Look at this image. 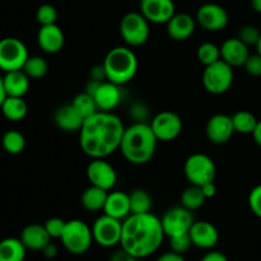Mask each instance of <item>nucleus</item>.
<instances>
[{"label": "nucleus", "mask_w": 261, "mask_h": 261, "mask_svg": "<svg viewBox=\"0 0 261 261\" xmlns=\"http://www.w3.org/2000/svg\"><path fill=\"white\" fill-rule=\"evenodd\" d=\"M129 199L132 214L150 213V211H152V196L144 189H134L132 193H129Z\"/></svg>", "instance_id": "29"}, {"label": "nucleus", "mask_w": 261, "mask_h": 261, "mask_svg": "<svg viewBox=\"0 0 261 261\" xmlns=\"http://www.w3.org/2000/svg\"><path fill=\"white\" fill-rule=\"evenodd\" d=\"M140 13L154 24L167 23L175 15L173 0H140Z\"/></svg>", "instance_id": "15"}, {"label": "nucleus", "mask_w": 261, "mask_h": 261, "mask_svg": "<svg viewBox=\"0 0 261 261\" xmlns=\"http://www.w3.org/2000/svg\"><path fill=\"white\" fill-rule=\"evenodd\" d=\"M256 53L260 54V55H261V37H260L259 42H257V45H256Z\"/></svg>", "instance_id": "50"}, {"label": "nucleus", "mask_w": 261, "mask_h": 261, "mask_svg": "<svg viewBox=\"0 0 261 261\" xmlns=\"http://www.w3.org/2000/svg\"><path fill=\"white\" fill-rule=\"evenodd\" d=\"M19 239L25 249L32 250V251H42L53 240L46 231L45 226L37 223L25 226L20 232Z\"/></svg>", "instance_id": "22"}, {"label": "nucleus", "mask_w": 261, "mask_h": 261, "mask_svg": "<svg viewBox=\"0 0 261 261\" xmlns=\"http://www.w3.org/2000/svg\"><path fill=\"white\" fill-rule=\"evenodd\" d=\"M161 222H162L166 237H172L177 236V234L189 233L195 221H194L193 212L180 205L168 209L161 218Z\"/></svg>", "instance_id": "12"}, {"label": "nucleus", "mask_w": 261, "mask_h": 261, "mask_svg": "<svg viewBox=\"0 0 261 261\" xmlns=\"http://www.w3.org/2000/svg\"><path fill=\"white\" fill-rule=\"evenodd\" d=\"M158 139L153 133L150 124L137 121L125 127L120 150L125 160L132 165H145L154 155Z\"/></svg>", "instance_id": "3"}, {"label": "nucleus", "mask_w": 261, "mask_h": 261, "mask_svg": "<svg viewBox=\"0 0 261 261\" xmlns=\"http://www.w3.org/2000/svg\"><path fill=\"white\" fill-rule=\"evenodd\" d=\"M165 237L161 218L152 212L130 214L122 221L120 246L137 259H143L154 254L161 247Z\"/></svg>", "instance_id": "2"}, {"label": "nucleus", "mask_w": 261, "mask_h": 261, "mask_svg": "<svg viewBox=\"0 0 261 261\" xmlns=\"http://www.w3.org/2000/svg\"><path fill=\"white\" fill-rule=\"evenodd\" d=\"M110 261H138V259L135 256H133L130 252H127L126 250L120 247L119 250L112 252V255L110 256Z\"/></svg>", "instance_id": "42"}, {"label": "nucleus", "mask_w": 261, "mask_h": 261, "mask_svg": "<svg viewBox=\"0 0 261 261\" xmlns=\"http://www.w3.org/2000/svg\"><path fill=\"white\" fill-rule=\"evenodd\" d=\"M124 132V122L117 115L98 111L84 120L79 130V144L92 160L106 158L120 149Z\"/></svg>", "instance_id": "1"}, {"label": "nucleus", "mask_w": 261, "mask_h": 261, "mask_svg": "<svg viewBox=\"0 0 261 261\" xmlns=\"http://www.w3.org/2000/svg\"><path fill=\"white\" fill-rule=\"evenodd\" d=\"M157 261H185V259H184V255L177 254L175 251H168L161 255Z\"/></svg>", "instance_id": "44"}, {"label": "nucleus", "mask_w": 261, "mask_h": 261, "mask_svg": "<svg viewBox=\"0 0 261 261\" xmlns=\"http://www.w3.org/2000/svg\"><path fill=\"white\" fill-rule=\"evenodd\" d=\"M120 87L121 86L110 81H102L98 84L93 97L99 111L112 112V110L119 106L122 99V92Z\"/></svg>", "instance_id": "18"}, {"label": "nucleus", "mask_w": 261, "mask_h": 261, "mask_svg": "<svg viewBox=\"0 0 261 261\" xmlns=\"http://www.w3.org/2000/svg\"><path fill=\"white\" fill-rule=\"evenodd\" d=\"M42 252L43 255H45V257H47V259H55L59 254V250L56 245H54L53 242H50V244L42 250Z\"/></svg>", "instance_id": "46"}, {"label": "nucleus", "mask_w": 261, "mask_h": 261, "mask_svg": "<svg viewBox=\"0 0 261 261\" xmlns=\"http://www.w3.org/2000/svg\"><path fill=\"white\" fill-rule=\"evenodd\" d=\"M103 213L107 216L116 218L119 221H124L132 214L130 211L129 194L124 191H109L106 203L103 206Z\"/></svg>", "instance_id": "23"}, {"label": "nucleus", "mask_w": 261, "mask_h": 261, "mask_svg": "<svg viewBox=\"0 0 261 261\" xmlns=\"http://www.w3.org/2000/svg\"><path fill=\"white\" fill-rule=\"evenodd\" d=\"M184 173L190 185L203 186L216 180L217 167L214 161L204 153H194L184 165Z\"/></svg>", "instance_id": "8"}, {"label": "nucleus", "mask_w": 261, "mask_h": 261, "mask_svg": "<svg viewBox=\"0 0 261 261\" xmlns=\"http://www.w3.org/2000/svg\"><path fill=\"white\" fill-rule=\"evenodd\" d=\"M27 46L15 37H5L0 40V70L4 73L23 69L27 61Z\"/></svg>", "instance_id": "9"}, {"label": "nucleus", "mask_w": 261, "mask_h": 261, "mask_svg": "<svg viewBox=\"0 0 261 261\" xmlns=\"http://www.w3.org/2000/svg\"><path fill=\"white\" fill-rule=\"evenodd\" d=\"M201 190H203V194L205 195L206 199H211L213 198V196H216L217 194V186L216 184H214V181H212V182H208V184H204L203 186H200Z\"/></svg>", "instance_id": "45"}, {"label": "nucleus", "mask_w": 261, "mask_h": 261, "mask_svg": "<svg viewBox=\"0 0 261 261\" xmlns=\"http://www.w3.org/2000/svg\"><path fill=\"white\" fill-rule=\"evenodd\" d=\"M64 249L73 255H83L89 251L94 242L92 227L82 219L66 221L65 229L60 237Z\"/></svg>", "instance_id": "5"}, {"label": "nucleus", "mask_w": 261, "mask_h": 261, "mask_svg": "<svg viewBox=\"0 0 261 261\" xmlns=\"http://www.w3.org/2000/svg\"><path fill=\"white\" fill-rule=\"evenodd\" d=\"M71 105H73L74 109L78 111V114L81 115L84 120L88 119L89 116H92V115H94L96 112L99 111L94 97L86 91L76 94L73 98V101H71Z\"/></svg>", "instance_id": "32"}, {"label": "nucleus", "mask_w": 261, "mask_h": 261, "mask_svg": "<svg viewBox=\"0 0 261 261\" xmlns=\"http://www.w3.org/2000/svg\"><path fill=\"white\" fill-rule=\"evenodd\" d=\"M251 7L255 12L261 14V0H251Z\"/></svg>", "instance_id": "49"}, {"label": "nucleus", "mask_w": 261, "mask_h": 261, "mask_svg": "<svg viewBox=\"0 0 261 261\" xmlns=\"http://www.w3.org/2000/svg\"><path fill=\"white\" fill-rule=\"evenodd\" d=\"M65 224L66 221L64 219L58 218V217H53V218H48L47 221L45 222V228L47 231V233L50 234V237L53 240L59 239L60 240L61 234H63L64 229H65Z\"/></svg>", "instance_id": "39"}, {"label": "nucleus", "mask_w": 261, "mask_h": 261, "mask_svg": "<svg viewBox=\"0 0 261 261\" xmlns=\"http://www.w3.org/2000/svg\"><path fill=\"white\" fill-rule=\"evenodd\" d=\"M250 56L249 46L242 42L239 37L227 38L221 45V59L232 68L244 66Z\"/></svg>", "instance_id": "19"}, {"label": "nucleus", "mask_w": 261, "mask_h": 261, "mask_svg": "<svg viewBox=\"0 0 261 261\" xmlns=\"http://www.w3.org/2000/svg\"><path fill=\"white\" fill-rule=\"evenodd\" d=\"M120 35L130 47H139L150 35L149 20L139 12L126 13L120 22Z\"/></svg>", "instance_id": "7"}, {"label": "nucleus", "mask_w": 261, "mask_h": 261, "mask_svg": "<svg viewBox=\"0 0 261 261\" xmlns=\"http://www.w3.org/2000/svg\"><path fill=\"white\" fill-rule=\"evenodd\" d=\"M201 81H203L204 88L209 93L216 94V96L223 94L233 84V68L221 59V60L205 66Z\"/></svg>", "instance_id": "6"}, {"label": "nucleus", "mask_w": 261, "mask_h": 261, "mask_svg": "<svg viewBox=\"0 0 261 261\" xmlns=\"http://www.w3.org/2000/svg\"><path fill=\"white\" fill-rule=\"evenodd\" d=\"M249 206L252 213L261 219V184L256 185L249 195Z\"/></svg>", "instance_id": "40"}, {"label": "nucleus", "mask_w": 261, "mask_h": 261, "mask_svg": "<svg viewBox=\"0 0 261 261\" xmlns=\"http://www.w3.org/2000/svg\"><path fill=\"white\" fill-rule=\"evenodd\" d=\"M107 195H109V191L103 190L101 188H97L94 185H91L82 194L81 204L88 212L103 211Z\"/></svg>", "instance_id": "26"}, {"label": "nucleus", "mask_w": 261, "mask_h": 261, "mask_svg": "<svg viewBox=\"0 0 261 261\" xmlns=\"http://www.w3.org/2000/svg\"><path fill=\"white\" fill-rule=\"evenodd\" d=\"M2 145L5 152L9 154H19L25 148V138L22 133L17 130H9L3 135Z\"/></svg>", "instance_id": "33"}, {"label": "nucleus", "mask_w": 261, "mask_h": 261, "mask_svg": "<svg viewBox=\"0 0 261 261\" xmlns=\"http://www.w3.org/2000/svg\"><path fill=\"white\" fill-rule=\"evenodd\" d=\"M23 70L31 79H41L47 74L48 63L42 56H28L27 61L23 66Z\"/></svg>", "instance_id": "34"}, {"label": "nucleus", "mask_w": 261, "mask_h": 261, "mask_svg": "<svg viewBox=\"0 0 261 261\" xmlns=\"http://www.w3.org/2000/svg\"><path fill=\"white\" fill-rule=\"evenodd\" d=\"M181 205L184 208L189 209L190 212L198 211L201 206L205 204L206 198L203 194V190H201L200 186L196 185H190L189 188H186L185 190L181 194Z\"/></svg>", "instance_id": "30"}, {"label": "nucleus", "mask_w": 261, "mask_h": 261, "mask_svg": "<svg viewBox=\"0 0 261 261\" xmlns=\"http://www.w3.org/2000/svg\"><path fill=\"white\" fill-rule=\"evenodd\" d=\"M5 98H7V93H5L4 82H3V76L0 75V107H2L3 102H4Z\"/></svg>", "instance_id": "48"}, {"label": "nucleus", "mask_w": 261, "mask_h": 261, "mask_svg": "<svg viewBox=\"0 0 261 261\" xmlns=\"http://www.w3.org/2000/svg\"><path fill=\"white\" fill-rule=\"evenodd\" d=\"M189 234L193 245L201 250H212L219 241V232L213 223L208 221H195Z\"/></svg>", "instance_id": "17"}, {"label": "nucleus", "mask_w": 261, "mask_h": 261, "mask_svg": "<svg viewBox=\"0 0 261 261\" xmlns=\"http://www.w3.org/2000/svg\"><path fill=\"white\" fill-rule=\"evenodd\" d=\"M37 42L41 50L47 54H58L65 43V36L58 24L41 25L37 33Z\"/></svg>", "instance_id": "21"}, {"label": "nucleus", "mask_w": 261, "mask_h": 261, "mask_svg": "<svg viewBox=\"0 0 261 261\" xmlns=\"http://www.w3.org/2000/svg\"><path fill=\"white\" fill-rule=\"evenodd\" d=\"M158 142H172L182 133V120L173 111H161L150 121Z\"/></svg>", "instance_id": "11"}, {"label": "nucleus", "mask_w": 261, "mask_h": 261, "mask_svg": "<svg viewBox=\"0 0 261 261\" xmlns=\"http://www.w3.org/2000/svg\"><path fill=\"white\" fill-rule=\"evenodd\" d=\"M30 76L24 73L23 69L19 70L7 71L3 76L4 88L7 96L24 97L30 89Z\"/></svg>", "instance_id": "25"}, {"label": "nucleus", "mask_w": 261, "mask_h": 261, "mask_svg": "<svg viewBox=\"0 0 261 261\" xmlns=\"http://www.w3.org/2000/svg\"><path fill=\"white\" fill-rule=\"evenodd\" d=\"M245 70L252 76H261V55L260 54H250L249 59L244 65Z\"/></svg>", "instance_id": "41"}, {"label": "nucleus", "mask_w": 261, "mask_h": 261, "mask_svg": "<svg viewBox=\"0 0 261 261\" xmlns=\"http://www.w3.org/2000/svg\"><path fill=\"white\" fill-rule=\"evenodd\" d=\"M252 138H254L255 143H256L259 147H261V120H259V122H257L254 133H252Z\"/></svg>", "instance_id": "47"}, {"label": "nucleus", "mask_w": 261, "mask_h": 261, "mask_svg": "<svg viewBox=\"0 0 261 261\" xmlns=\"http://www.w3.org/2000/svg\"><path fill=\"white\" fill-rule=\"evenodd\" d=\"M206 137L213 144H226L234 134L232 116L226 114H216L208 120L205 127Z\"/></svg>", "instance_id": "16"}, {"label": "nucleus", "mask_w": 261, "mask_h": 261, "mask_svg": "<svg viewBox=\"0 0 261 261\" xmlns=\"http://www.w3.org/2000/svg\"><path fill=\"white\" fill-rule=\"evenodd\" d=\"M87 178L91 185L111 191L117 182L116 170L105 158H94L87 166Z\"/></svg>", "instance_id": "13"}, {"label": "nucleus", "mask_w": 261, "mask_h": 261, "mask_svg": "<svg viewBox=\"0 0 261 261\" xmlns=\"http://www.w3.org/2000/svg\"><path fill=\"white\" fill-rule=\"evenodd\" d=\"M107 81L119 86L129 83L138 71V58L134 51L126 46L111 48L102 63Z\"/></svg>", "instance_id": "4"}, {"label": "nucleus", "mask_w": 261, "mask_h": 261, "mask_svg": "<svg viewBox=\"0 0 261 261\" xmlns=\"http://www.w3.org/2000/svg\"><path fill=\"white\" fill-rule=\"evenodd\" d=\"M196 58L204 66L211 65V64L221 60V47H218L213 42L201 43L196 51Z\"/></svg>", "instance_id": "35"}, {"label": "nucleus", "mask_w": 261, "mask_h": 261, "mask_svg": "<svg viewBox=\"0 0 261 261\" xmlns=\"http://www.w3.org/2000/svg\"><path fill=\"white\" fill-rule=\"evenodd\" d=\"M36 19L41 25L56 24L58 20V10L51 4H42L36 10Z\"/></svg>", "instance_id": "36"}, {"label": "nucleus", "mask_w": 261, "mask_h": 261, "mask_svg": "<svg viewBox=\"0 0 261 261\" xmlns=\"http://www.w3.org/2000/svg\"><path fill=\"white\" fill-rule=\"evenodd\" d=\"M92 233L96 244L102 247H115L120 245L122 233V221L107 216L98 217L92 226Z\"/></svg>", "instance_id": "10"}, {"label": "nucleus", "mask_w": 261, "mask_h": 261, "mask_svg": "<svg viewBox=\"0 0 261 261\" xmlns=\"http://www.w3.org/2000/svg\"><path fill=\"white\" fill-rule=\"evenodd\" d=\"M200 261H228V257L221 251H216V250H211L206 252Z\"/></svg>", "instance_id": "43"}, {"label": "nucleus", "mask_w": 261, "mask_h": 261, "mask_svg": "<svg viewBox=\"0 0 261 261\" xmlns=\"http://www.w3.org/2000/svg\"><path fill=\"white\" fill-rule=\"evenodd\" d=\"M232 122H233L234 133L245 135H252L259 120L256 119V116H255L252 112L246 111V110H241V111H237L236 114L232 116Z\"/></svg>", "instance_id": "31"}, {"label": "nucleus", "mask_w": 261, "mask_h": 261, "mask_svg": "<svg viewBox=\"0 0 261 261\" xmlns=\"http://www.w3.org/2000/svg\"><path fill=\"white\" fill-rule=\"evenodd\" d=\"M0 110L9 121H20L28 114L27 102L23 99V97L7 96Z\"/></svg>", "instance_id": "28"}, {"label": "nucleus", "mask_w": 261, "mask_h": 261, "mask_svg": "<svg viewBox=\"0 0 261 261\" xmlns=\"http://www.w3.org/2000/svg\"><path fill=\"white\" fill-rule=\"evenodd\" d=\"M196 23L209 32H219L228 24V13L216 3L203 4L196 12Z\"/></svg>", "instance_id": "14"}, {"label": "nucleus", "mask_w": 261, "mask_h": 261, "mask_svg": "<svg viewBox=\"0 0 261 261\" xmlns=\"http://www.w3.org/2000/svg\"><path fill=\"white\" fill-rule=\"evenodd\" d=\"M27 249L20 239L8 237L0 241V261H24Z\"/></svg>", "instance_id": "27"}, {"label": "nucleus", "mask_w": 261, "mask_h": 261, "mask_svg": "<svg viewBox=\"0 0 261 261\" xmlns=\"http://www.w3.org/2000/svg\"><path fill=\"white\" fill-rule=\"evenodd\" d=\"M168 239H170L171 251H175L177 252V254H186V252L194 246L193 241H191V237L189 233L177 234V236L168 237Z\"/></svg>", "instance_id": "37"}, {"label": "nucleus", "mask_w": 261, "mask_h": 261, "mask_svg": "<svg viewBox=\"0 0 261 261\" xmlns=\"http://www.w3.org/2000/svg\"><path fill=\"white\" fill-rule=\"evenodd\" d=\"M261 37L259 28L252 24H246L240 28L239 38L247 46H256Z\"/></svg>", "instance_id": "38"}, {"label": "nucleus", "mask_w": 261, "mask_h": 261, "mask_svg": "<svg viewBox=\"0 0 261 261\" xmlns=\"http://www.w3.org/2000/svg\"><path fill=\"white\" fill-rule=\"evenodd\" d=\"M54 121L60 130L66 133L79 132L83 126L84 119L78 114L73 105H63L54 114Z\"/></svg>", "instance_id": "24"}, {"label": "nucleus", "mask_w": 261, "mask_h": 261, "mask_svg": "<svg viewBox=\"0 0 261 261\" xmlns=\"http://www.w3.org/2000/svg\"><path fill=\"white\" fill-rule=\"evenodd\" d=\"M167 35L173 41H185L194 35L196 19L188 13H175L167 23Z\"/></svg>", "instance_id": "20"}]
</instances>
